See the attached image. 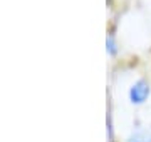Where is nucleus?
Listing matches in <instances>:
<instances>
[{
  "label": "nucleus",
  "mask_w": 151,
  "mask_h": 142,
  "mask_svg": "<svg viewBox=\"0 0 151 142\" xmlns=\"http://www.w3.org/2000/svg\"><path fill=\"white\" fill-rule=\"evenodd\" d=\"M148 95H150V85L145 80H138L129 90V99L133 104H143Z\"/></svg>",
  "instance_id": "obj_1"
},
{
  "label": "nucleus",
  "mask_w": 151,
  "mask_h": 142,
  "mask_svg": "<svg viewBox=\"0 0 151 142\" xmlns=\"http://www.w3.org/2000/svg\"><path fill=\"white\" fill-rule=\"evenodd\" d=\"M128 142H151V131L143 129V131L134 132V134L129 137V141Z\"/></svg>",
  "instance_id": "obj_2"
},
{
  "label": "nucleus",
  "mask_w": 151,
  "mask_h": 142,
  "mask_svg": "<svg viewBox=\"0 0 151 142\" xmlns=\"http://www.w3.org/2000/svg\"><path fill=\"white\" fill-rule=\"evenodd\" d=\"M106 45H108V52H109V54H111V55L116 54V44H114V38L113 37H108V44H106Z\"/></svg>",
  "instance_id": "obj_3"
}]
</instances>
